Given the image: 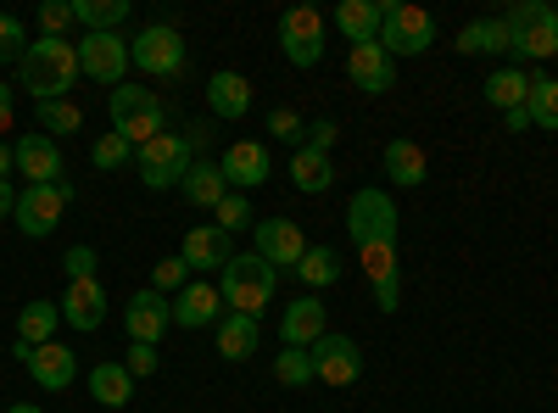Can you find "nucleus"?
Listing matches in <instances>:
<instances>
[{"mask_svg":"<svg viewBox=\"0 0 558 413\" xmlns=\"http://www.w3.org/2000/svg\"><path fill=\"white\" fill-rule=\"evenodd\" d=\"M486 101L508 118V129H531V112H525V101H531V73H520V68H497L492 78H486Z\"/></svg>","mask_w":558,"mask_h":413,"instance_id":"a211bd4d","label":"nucleus"},{"mask_svg":"<svg viewBox=\"0 0 558 413\" xmlns=\"http://www.w3.org/2000/svg\"><path fill=\"white\" fill-rule=\"evenodd\" d=\"M218 168H223V179L235 191H257V185H268V179H274V157H268L263 141H235V146L218 157Z\"/></svg>","mask_w":558,"mask_h":413,"instance_id":"6ab92c4d","label":"nucleus"},{"mask_svg":"<svg viewBox=\"0 0 558 413\" xmlns=\"http://www.w3.org/2000/svg\"><path fill=\"white\" fill-rule=\"evenodd\" d=\"M357 263H363V274H368V286H375V302H380V313H397V241H368V246H357Z\"/></svg>","mask_w":558,"mask_h":413,"instance_id":"aec40b11","label":"nucleus"},{"mask_svg":"<svg viewBox=\"0 0 558 413\" xmlns=\"http://www.w3.org/2000/svg\"><path fill=\"white\" fill-rule=\"evenodd\" d=\"M84 123V112L73 101H39V129L45 134H73Z\"/></svg>","mask_w":558,"mask_h":413,"instance_id":"ea45409f","label":"nucleus"},{"mask_svg":"<svg viewBox=\"0 0 558 413\" xmlns=\"http://www.w3.org/2000/svg\"><path fill=\"white\" fill-rule=\"evenodd\" d=\"M184 141H191V151L213 146V123H191V134H184Z\"/></svg>","mask_w":558,"mask_h":413,"instance_id":"8fccbe9b","label":"nucleus"},{"mask_svg":"<svg viewBox=\"0 0 558 413\" xmlns=\"http://www.w3.org/2000/svg\"><path fill=\"white\" fill-rule=\"evenodd\" d=\"M347 78L363 89V96H386V89L397 84V62H391V51L375 39V45H352L347 51Z\"/></svg>","mask_w":558,"mask_h":413,"instance_id":"f3484780","label":"nucleus"},{"mask_svg":"<svg viewBox=\"0 0 558 413\" xmlns=\"http://www.w3.org/2000/svg\"><path fill=\"white\" fill-rule=\"evenodd\" d=\"M107 112H112V134H123L134 151L146 141H157V134H168V101L146 84H118Z\"/></svg>","mask_w":558,"mask_h":413,"instance_id":"7ed1b4c3","label":"nucleus"},{"mask_svg":"<svg viewBox=\"0 0 558 413\" xmlns=\"http://www.w3.org/2000/svg\"><path fill=\"white\" fill-rule=\"evenodd\" d=\"M57 325H62V302L34 296V302L17 313V341H12V347H45V341H57Z\"/></svg>","mask_w":558,"mask_h":413,"instance_id":"bb28decb","label":"nucleus"},{"mask_svg":"<svg viewBox=\"0 0 558 413\" xmlns=\"http://www.w3.org/2000/svg\"><path fill=\"white\" fill-rule=\"evenodd\" d=\"M274 291H279V268H268L257 252H235L223 263V274H218V296H223L229 313L257 318V313H268Z\"/></svg>","mask_w":558,"mask_h":413,"instance_id":"f03ea898","label":"nucleus"},{"mask_svg":"<svg viewBox=\"0 0 558 413\" xmlns=\"http://www.w3.org/2000/svg\"><path fill=\"white\" fill-rule=\"evenodd\" d=\"M257 229V257L268 268H296L307 257V235L296 218H268V223H252Z\"/></svg>","mask_w":558,"mask_h":413,"instance_id":"dca6fc26","label":"nucleus"},{"mask_svg":"<svg viewBox=\"0 0 558 413\" xmlns=\"http://www.w3.org/2000/svg\"><path fill=\"white\" fill-rule=\"evenodd\" d=\"M397 202L386 191H357L347 202V235L352 246H368V241H397Z\"/></svg>","mask_w":558,"mask_h":413,"instance_id":"1a4fd4ad","label":"nucleus"},{"mask_svg":"<svg viewBox=\"0 0 558 413\" xmlns=\"http://www.w3.org/2000/svg\"><path fill=\"white\" fill-rule=\"evenodd\" d=\"M380 17H386L380 0H341V7H336V28L352 45H375L380 39Z\"/></svg>","mask_w":558,"mask_h":413,"instance_id":"a878e982","label":"nucleus"},{"mask_svg":"<svg viewBox=\"0 0 558 413\" xmlns=\"http://www.w3.org/2000/svg\"><path fill=\"white\" fill-rule=\"evenodd\" d=\"M184 286H191V268H184V257L173 252V257H162L157 268H151V291H184Z\"/></svg>","mask_w":558,"mask_h":413,"instance_id":"a19ab883","label":"nucleus"},{"mask_svg":"<svg viewBox=\"0 0 558 413\" xmlns=\"http://www.w3.org/2000/svg\"><path fill=\"white\" fill-rule=\"evenodd\" d=\"M213 336H218V357H229V363H246L263 347V325L246 318V313H223L213 325Z\"/></svg>","mask_w":558,"mask_h":413,"instance_id":"b1692460","label":"nucleus"},{"mask_svg":"<svg viewBox=\"0 0 558 413\" xmlns=\"http://www.w3.org/2000/svg\"><path fill=\"white\" fill-rule=\"evenodd\" d=\"M207 107L218 118H246L252 112V84L241 73H213L207 78Z\"/></svg>","mask_w":558,"mask_h":413,"instance_id":"c756f323","label":"nucleus"},{"mask_svg":"<svg viewBox=\"0 0 558 413\" xmlns=\"http://www.w3.org/2000/svg\"><path fill=\"white\" fill-rule=\"evenodd\" d=\"M68 202H73V185H23L12 218H17V229H23L28 241H45V235L62 223Z\"/></svg>","mask_w":558,"mask_h":413,"instance_id":"6e6552de","label":"nucleus"},{"mask_svg":"<svg viewBox=\"0 0 558 413\" xmlns=\"http://www.w3.org/2000/svg\"><path fill=\"white\" fill-rule=\"evenodd\" d=\"M62 268H68V280H96V252H89V246H73Z\"/></svg>","mask_w":558,"mask_h":413,"instance_id":"49530a36","label":"nucleus"},{"mask_svg":"<svg viewBox=\"0 0 558 413\" xmlns=\"http://www.w3.org/2000/svg\"><path fill=\"white\" fill-rule=\"evenodd\" d=\"M23 23L12 17V12H0V62H23Z\"/></svg>","mask_w":558,"mask_h":413,"instance_id":"37998d69","label":"nucleus"},{"mask_svg":"<svg viewBox=\"0 0 558 413\" xmlns=\"http://www.w3.org/2000/svg\"><path fill=\"white\" fill-rule=\"evenodd\" d=\"M307 352H313V380H324V386H357L363 352H357L352 336H330V330H324Z\"/></svg>","mask_w":558,"mask_h":413,"instance_id":"f8f14e48","label":"nucleus"},{"mask_svg":"<svg viewBox=\"0 0 558 413\" xmlns=\"http://www.w3.org/2000/svg\"><path fill=\"white\" fill-rule=\"evenodd\" d=\"M17 112H12V84H0V134H12Z\"/></svg>","mask_w":558,"mask_h":413,"instance_id":"09e8293b","label":"nucleus"},{"mask_svg":"<svg viewBox=\"0 0 558 413\" xmlns=\"http://www.w3.org/2000/svg\"><path fill=\"white\" fill-rule=\"evenodd\" d=\"M123 17L129 0H73V23H84V34H118Z\"/></svg>","mask_w":558,"mask_h":413,"instance_id":"473e14b6","label":"nucleus"},{"mask_svg":"<svg viewBox=\"0 0 558 413\" xmlns=\"http://www.w3.org/2000/svg\"><path fill=\"white\" fill-rule=\"evenodd\" d=\"M157 363H162V357H157V347H140V341H129V352H123V369H129L134 380H151V375H157Z\"/></svg>","mask_w":558,"mask_h":413,"instance_id":"c03bdc74","label":"nucleus"},{"mask_svg":"<svg viewBox=\"0 0 558 413\" xmlns=\"http://www.w3.org/2000/svg\"><path fill=\"white\" fill-rule=\"evenodd\" d=\"M12 157H17V173L28 185H68V162H62V146L51 134H23L12 146Z\"/></svg>","mask_w":558,"mask_h":413,"instance_id":"2eb2a0df","label":"nucleus"},{"mask_svg":"<svg viewBox=\"0 0 558 413\" xmlns=\"http://www.w3.org/2000/svg\"><path fill=\"white\" fill-rule=\"evenodd\" d=\"M12 168H17V157H12L7 141H0V179H7V185H12Z\"/></svg>","mask_w":558,"mask_h":413,"instance_id":"603ef678","label":"nucleus"},{"mask_svg":"<svg viewBox=\"0 0 558 413\" xmlns=\"http://www.w3.org/2000/svg\"><path fill=\"white\" fill-rule=\"evenodd\" d=\"M274 380L291 386V391L296 386H313V352L307 347H286V352L274 357Z\"/></svg>","mask_w":558,"mask_h":413,"instance_id":"e433bc0d","label":"nucleus"},{"mask_svg":"<svg viewBox=\"0 0 558 413\" xmlns=\"http://www.w3.org/2000/svg\"><path fill=\"white\" fill-rule=\"evenodd\" d=\"M179 257H184V268H218L223 274V263L235 257V246H229V235H223L218 223H196L191 235H184Z\"/></svg>","mask_w":558,"mask_h":413,"instance_id":"5701e85b","label":"nucleus"},{"mask_svg":"<svg viewBox=\"0 0 558 413\" xmlns=\"http://www.w3.org/2000/svg\"><path fill=\"white\" fill-rule=\"evenodd\" d=\"M336 141H341V129H336L330 118H313V123H307V146H313V151L330 157V146H336Z\"/></svg>","mask_w":558,"mask_h":413,"instance_id":"a18cd8bd","label":"nucleus"},{"mask_svg":"<svg viewBox=\"0 0 558 413\" xmlns=\"http://www.w3.org/2000/svg\"><path fill=\"white\" fill-rule=\"evenodd\" d=\"M73 78H78V45L68 39H34L17 62V84L34 101H68Z\"/></svg>","mask_w":558,"mask_h":413,"instance_id":"f257e3e1","label":"nucleus"},{"mask_svg":"<svg viewBox=\"0 0 558 413\" xmlns=\"http://www.w3.org/2000/svg\"><path fill=\"white\" fill-rule=\"evenodd\" d=\"M12 212H17V196H12L7 179H0V218H12Z\"/></svg>","mask_w":558,"mask_h":413,"instance_id":"3c124183","label":"nucleus"},{"mask_svg":"<svg viewBox=\"0 0 558 413\" xmlns=\"http://www.w3.org/2000/svg\"><path fill=\"white\" fill-rule=\"evenodd\" d=\"M279 51H286L291 68H318L324 62V12L291 7L279 17Z\"/></svg>","mask_w":558,"mask_h":413,"instance_id":"9d476101","label":"nucleus"},{"mask_svg":"<svg viewBox=\"0 0 558 413\" xmlns=\"http://www.w3.org/2000/svg\"><path fill=\"white\" fill-rule=\"evenodd\" d=\"M129 68H134V62H129V39H123V34H84V39H78V73H84V78L118 89Z\"/></svg>","mask_w":558,"mask_h":413,"instance_id":"9b49d317","label":"nucleus"},{"mask_svg":"<svg viewBox=\"0 0 558 413\" xmlns=\"http://www.w3.org/2000/svg\"><path fill=\"white\" fill-rule=\"evenodd\" d=\"M39 28H45V39H62L73 28V7H68V0H45V7H39Z\"/></svg>","mask_w":558,"mask_h":413,"instance_id":"79ce46f5","label":"nucleus"},{"mask_svg":"<svg viewBox=\"0 0 558 413\" xmlns=\"http://www.w3.org/2000/svg\"><path fill=\"white\" fill-rule=\"evenodd\" d=\"M525 112H531V129H558V78H531V101H525Z\"/></svg>","mask_w":558,"mask_h":413,"instance_id":"f704fd0d","label":"nucleus"},{"mask_svg":"<svg viewBox=\"0 0 558 413\" xmlns=\"http://www.w3.org/2000/svg\"><path fill=\"white\" fill-rule=\"evenodd\" d=\"M386 17H380V45L397 57H425L436 45V17L425 7H408V0H380Z\"/></svg>","mask_w":558,"mask_h":413,"instance_id":"39448f33","label":"nucleus"},{"mask_svg":"<svg viewBox=\"0 0 558 413\" xmlns=\"http://www.w3.org/2000/svg\"><path fill=\"white\" fill-rule=\"evenodd\" d=\"M296 274H302L313 291H324V286H336V280H341V257H336L330 246H307V257L296 263Z\"/></svg>","mask_w":558,"mask_h":413,"instance_id":"c9c22d12","label":"nucleus"},{"mask_svg":"<svg viewBox=\"0 0 558 413\" xmlns=\"http://www.w3.org/2000/svg\"><path fill=\"white\" fill-rule=\"evenodd\" d=\"M191 162H196V151H191V141H184V134H157V141H146V146L134 151V168H140V179H146V191H173V185H184Z\"/></svg>","mask_w":558,"mask_h":413,"instance_id":"0eeeda50","label":"nucleus"},{"mask_svg":"<svg viewBox=\"0 0 558 413\" xmlns=\"http://www.w3.org/2000/svg\"><path fill=\"white\" fill-rule=\"evenodd\" d=\"M23 357V369L34 375V386L45 391H68L78 380V352L62 347V341H45V347H12Z\"/></svg>","mask_w":558,"mask_h":413,"instance_id":"ddd939ff","label":"nucleus"},{"mask_svg":"<svg viewBox=\"0 0 558 413\" xmlns=\"http://www.w3.org/2000/svg\"><path fill=\"white\" fill-rule=\"evenodd\" d=\"M218 318H223V296L207 280H191V286L173 296V325L179 330H213Z\"/></svg>","mask_w":558,"mask_h":413,"instance_id":"412c9836","label":"nucleus"},{"mask_svg":"<svg viewBox=\"0 0 558 413\" xmlns=\"http://www.w3.org/2000/svg\"><path fill=\"white\" fill-rule=\"evenodd\" d=\"M502 28H508V51H520L531 62L558 57V12L542 7V0H520V7H508Z\"/></svg>","mask_w":558,"mask_h":413,"instance_id":"20e7f679","label":"nucleus"},{"mask_svg":"<svg viewBox=\"0 0 558 413\" xmlns=\"http://www.w3.org/2000/svg\"><path fill=\"white\" fill-rule=\"evenodd\" d=\"M425 173H430V157L418 151L413 141H391L386 146V179H391V185L418 191V185H425Z\"/></svg>","mask_w":558,"mask_h":413,"instance_id":"c85d7f7f","label":"nucleus"},{"mask_svg":"<svg viewBox=\"0 0 558 413\" xmlns=\"http://www.w3.org/2000/svg\"><path fill=\"white\" fill-rule=\"evenodd\" d=\"M213 218H218L223 235H235V229H252V202H246V191H229V196L213 207Z\"/></svg>","mask_w":558,"mask_h":413,"instance_id":"4c0bfd02","label":"nucleus"},{"mask_svg":"<svg viewBox=\"0 0 558 413\" xmlns=\"http://www.w3.org/2000/svg\"><path fill=\"white\" fill-rule=\"evenodd\" d=\"M291 185H296L302 196H324V191L336 185V168H330V157L313 151V146H302V151L291 157Z\"/></svg>","mask_w":558,"mask_h":413,"instance_id":"2f4dec72","label":"nucleus"},{"mask_svg":"<svg viewBox=\"0 0 558 413\" xmlns=\"http://www.w3.org/2000/svg\"><path fill=\"white\" fill-rule=\"evenodd\" d=\"M296 129H302V118L291 107H274L268 112V134H279V141H296Z\"/></svg>","mask_w":558,"mask_h":413,"instance_id":"de8ad7c7","label":"nucleus"},{"mask_svg":"<svg viewBox=\"0 0 558 413\" xmlns=\"http://www.w3.org/2000/svg\"><path fill=\"white\" fill-rule=\"evenodd\" d=\"M62 318H68L73 330H101V318H107V286L101 280H68Z\"/></svg>","mask_w":558,"mask_h":413,"instance_id":"4be33fe9","label":"nucleus"},{"mask_svg":"<svg viewBox=\"0 0 558 413\" xmlns=\"http://www.w3.org/2000/svg\"><path fill=\"white\" fill-rule=\"evenodd\" d=\"M123 325H129V341H140V347H157L168 330H173V302L162 296V291H134L129 296V307H123Z\"/></svg>","mask_w":558,"mask_h":413,"instance_id":"4468645a","label":"nucleus"},{"mask_svg":"<svg viewBox=\"0 0 558 413\" xmlns=\"http://www.w3.org/2000/svg\"><path fill=\"white\" fill-rule=\"evenodd\" d=\"M458 51L463 57H481V51H508V28H502V17H481V23H470L458 34Z\"/></svg>","mask_w":558,"mask_h":413,"instance_id":"72a5a7b5","label":"nucleus"},{"mask_svg":"<svg viewBox=\"0 0 558 413\" xmlns=\"http://www.w3.org/2000/svg\"><path fill=\"white\" fill-rule=\"evenodd\" d=\"M184 34L173 23H146L134 39H129V62L146 73V78H179L184 73Z\"/></svg>","mask_w":558,"mask_h":413,"instance_id":"423d86ee","label":"nucleus"},{"mask_svg":"<svg viewBox=\"0 0 558 413\" xmlns=\"http://www.w3.org/2000/svg\"><path fill=\"white\" fill-rule=\"evenodd\" d=\"M89 162L107 168V173H112V168H129V162H134V146L123 141V134H101V141L89 146Z\"/></svg>","mask_w":558,"mask_h":413,"instance_id":"58836bf2","label":"nucleus"},{"mask_svg":"<svg viewBox=\"0 0 558 413\" xmlns=\"http://www.w3.org/2000/svg\"><path fill=\"white\" fill-rule=\"evenodd\" d=\"M179 191H184V202H191V207H207V212H213V207L229 196V179H223V168H218V162L196 157V162H191V173H184V185H179Z\"/></svg>","mask_w":558,"mask_h":413,"instance_id":"cd10ccee","label":"nucleus"},{"mask_svg":"<svg viewBox=\"0 0 558 413\" xmlns=\"http://www.w3.org/2000/svg\"><path fill=\"white\" fill-rule=\"evenodd\" d=\"M7 413H45V408H34V402H12Z\"/></svg>","mask_w":558,"mask_h":413,"instance_id":"864d4df0","label":"nucleus"},{"mask_svg":"<svg viewBox=\"0 0 558 413\" xmlns=\"http://www.w3.org/2000/svg\"><path fill=\"white\" fill-rule=\"evenodd\" d=\"M318 336H324V302L318 296H296L279 313V341L286 347H313Z\"/></svg>","mask_w":558,"mask_h":413,"instance_id":"393cba45","label":"nucleus"},{"mask_svg":"<svg viewBox=\"0 0 558 413\" xmlns=\"http://www.w3.org/2000/svg\"><path fill=\"white\" fill-rule=\"evenodd\" d=\"M89 397H96L101 408H129L134 402V375L123 369V363H96V369H89Z\"/></svg>","mask_w":558,"mask_h":413,"instance_id":"7c9ffc66","label":"nucleus"}]
</instances>
